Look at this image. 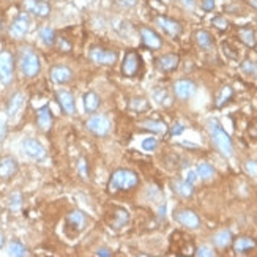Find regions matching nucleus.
Masks as SVG:
<instances>
[{"mask_svg":"<svg viewBox=\"0 0 257 257\" xmlns=\"http://www.w3.org/2000/svg\"><path fill=\"white\" fill-rule=\"evenodd\" d=\"M257 246V242L251 237H240L234 242V251L237 254H248Z\"/></svg>","mask_w":257,"mask_h":257,"instance_id":"nucleus-25","label":"nucleus"},{"mask_svg":"<svg viewBox=\"0 0 257 257\" xmlns=\"http://www.w3.org/2000/svg\"><path fill=\"white\" fill-rule=\"evenodd\" d=\"M221 49H222V54H224L229 60H237L238 58V51L230 45L227 41H222L221 43Z\"/></svg>","mask_w":257,"mask_h":257,"instance_id":"nucleus-36","label":"nucleus"},{"mask_svg":"<svg viewBox=\"0 0 257 257\" xmlns=\"http://www.w3.org/2000/svg\"><path fill=\"white\" fill-rule=\"evenodd\" d=\"M51 79L55 84H66L73 79V71L65 65H55L51 68Z\"/></svg>","mask_w":257,"mask_h":257,"instance_id":"nucleus-20","label":"nucleus"},{"mask_svg":"<svg viewBox=\"0 0 257 257\" xmlns=\"http://www.w3.org/2000/svg\"><path fill=\"white\" fill-rule=\"evenodd\" d=\"M182 2H183L186 6H190V8H193V6H194V0H182Z\"/></svg>","mask_w":257,"mask_h":257,"instance_id":"nucleus-51","label":"nucleus"},{"mask_svg":"<svg viewBox=\"0 0 257 257\" xmlns=\"http://www.w3.org/2000/svg\"><path fill=\"white\" fill-rule=\"evenodd\" d=\"M136 2H138V0H122V3H123V5H130V6L136 5Z\"/></svg>","mask_w":257,"mask_h":257,"instance_id":"nucleus-50","label":"nucleus"},{"mask_svg":"<svg viewBox=\"0 0 257 257\" xmlns=\"http://www.w3.org/2000/svg\"><path fill=\"white\" fill-rule=\"evenodd\" d=\"M5 136H6V126H5V123H2V122H0V144L3 142Z\"/></svg>","mask_w":257,"mask_h":257,"instance_id":"nucleus-48","label":"nucleus"},{"mask_svg":"<svg viewBox=\"0 0 257 257\" xmlns=\"http://www.w3.org/2000/svg\"><path fill=\"white\" fill-rule=\"evenodd\" d=\"M141 149H142L144 152H149V153L155 152V150L158 149V139L153 138V136H150V138H145V139L141 142Z\"/></svg>","mask_w":257,"mask_h":257,"instance_id":"nucleus-38","label":"nucleus"},{"mask_svg":"<svg viewBox=\"0 0 257 257\" xmlns=\"http://www.w3.org/2000/svg\"><path fill=\"white\" fill-rule=\"evenodd\" d=\"M194 254L198 257H213L215 256V251H213L210 246H201V248H198V251Z\"/></svg>","mask_w":257,"mask_h":257,"instance_id":"nucleus-43","label":"nucleus"},{"mask_svg":"<svg viewBox=\"0 0 257 257\" xmlns=\"http://www.w3.org/2000/svg\"><path fill=\"white\" fill-rule=\"evenodd\" d=\"M89 58L92 63L100 65V66H112L117 60H118V54L114 49H104L101 46H93L89 51Z\"/></svg>","mask_w":257,"mask_h":257,"instance_id":"nucleus-5","label":"nucleus"},{"mask_svg":"<svg viewBox=\"0 0 257 257\" xmlns=\"http://www.w3.org/2000/svg\"><path fill=\"white\" fill-rule=\"evenodd\" d=\"M22 150L29 158L35 161H41L46 158V149L43 147V144L37 139H32V138L25 139L22 142Z\"/></svg>","mask_w":257,"mask_h":257,"instance_id":"nucleus-13","label":"nucleus"},{"mask_svg":"<svg viewBox=\"0 0 257 257\" xmlns=\"http://www.w3.org/2000/svg\"><path fill=\"white\" fill-rule=\"evenodd\" d=\"M6 253H8V256H14V257H24L29 254L27 248H25L21 242H18V240H13V242L8 243Z\"/></svg>","mask_w":257,"mask_h":257,"instance_id":"nucleus-31","label":"nucleus"},{"mask_svg":"<svg viewBox=\"0 0 257 257\" xmlns=\"http://www.w3.org/2000/svg\"><path fill=\"white\" fill-rule=\"evenodd\" d=\"M245 170H246V174L248 175H251L254 178H257V161L254 159H248L245 162Z\"/></svg>","mask_w":257,"mask_h":257,"instance_id":"nucleus-41","label":"nucleus"},{"mask_svg":"<svg viewBox=\"0 0 257 257\" xmlns=\"http://www.w3.org/2000/svg\"><path fill=\"white\" fill-rule=\"evenodd\" d=\"M238 40L242 41L245 46L254 48L256 46V32H254V29L248 27V25H245V27H240L238 29Z\"/></svg>","mask_w":257,"mask_h":257,"instance_id":"nucleus-27","label":"nucleus"},{"mask_svg":"<svg viewBox=\"0 0 257 257\" xmlns=\"http://www.w3.org/2000/svg\"><path fill=\"white\" fill-rule=\"evenodd\" d=\"M232 97H234V89L230 87V85H222V89L219 90V93H218V97H216V100H215V106L218 107V109H221V107H224L227 103L232 100Z\"/></svg>","mask_w":257,"mask_h":257,"instance_id":"nucleus-29","label":"nucleus"},{"mask_svg":"<svg viewBox=\"0 0 257 257\" xmlns=\"http://www.w3.org/2000/svg\"><path fill=\"white\" fill-rule=\"evenodd\" d=\"M201 6H202L204 11L208 13V11H211V10H215V0H202Z\"/></svg>","mask_w":257,"mask_h":257,"instance_id":"nucleus-45","label":"nucleus"},{"mask_svg":"<svg viewBox=\"0 0 257 257\" xmlns=\"http://www.w3.org/2000/svg\"><path fill=\"white\" fill-rule=\"evenodd\" d=\"M240 70H242L246 76H250V78L257 79V63L253 62V60L246 58L245 62H242V65H240Z\"/></svg>","mask_w":257,"mask_h":257,"instance_id":"nucleus-35","label":"nucleus"},{"mask_svg":"<svg viewBox=\"0 0 257 257\" xmlns=\"http://www.w3.org/2000/svg\"><path fill=\"white\" fill-rule=\"evenodd\" d=\"M57 101H58V104H60V107H62V110L65 114H68V115L76 114V100H74L71 92L58 90L57 92Z\"/></svg>","mask_w":257,"mask_h":257,"instance_id":"nucleus-17","label":"nucleus"},{"mask_svg":"<svg viewBox=\"0 0 257 257\" xmlns=\"http://www.w3.org/2000/svg\"><path fill=\"white\" fill-rule=\"evenodd\" d=\"M175 221L178 224H182L186 229H191L196 230L201 227V218L198 216V213L190 210V208H183V210H178L175 211Z\"/></svg>","mask_w":257,"mask_h":257,"instance_id":"nucleus-10","label":"nucleus"},{"mask_svg":"<svg viewBox=\"0 0 257 257\" xmlns=\"http://www.w3.org/2000/svg\"><path fill=\"white\" fill-rule=\"evenodd\" d=\"M142 126L145 130H149L155 134H166L167 133V125L162 122V120H156V118H149L142 122Z\"/></svg>","mask_w":257,"mask_h":257,"instance_id":"nucleus-28","label":"nucleus"},{"mask_svg":"<svg viewBox=\"0 0 257 257\" xmlns=\"http://www.w3.org/2000/svg\"><path fill=\"white\" fill-rule=\"evenodd\" d=\"M85 126H87V130L98 136V138H104L110 133L112 130V122L106 117V115H101V114H93L87 122H85Z\"/></svg>","mask_w":257,"mask_h":257,"instance_id":"nucleus-6","label":"nucleus"},{"mask_svg":"<svg viewBox=\"0 0 257 257\" xmlns=\"http://www.w3.org/2000/svg\"><path fill=\"white\" fill-rule=\"evenodd\" d=\"M24 107V95L21 92H16L14 95L10 98L8 101V106H6V114L10 118H14L18 115Z\"/></svg>","mask_w":257,"mask_h":257,"instance_id":"nucleus-23","label":"nucleus"},{"mask_svg":"<svg viewBox=\"0 0 257 257\" xmlns=\"http://www.w3.org/2000/svg\"><path fill=\"white\" fill-rule=\"evenodd\" d=\"M5 245V237H3V234H0V248H2Z\"/></svg>","mask_w":257,"mask_h":257,"instance_id":"nucleus-53","label":"nucleus"},{"mask_svg":"<svg viewBox=\"0 0 257 257\" xmlns=\"http://www.w3.org/2000/svg\"><path fill=\"white\" fill-rule=\"evenodd\" d=\"M128 221H130V213H128L126 208L123 207H112L109 210V215H107V224L110 229L114 230H120L123 229Z\"/></svg>","mask_w":257,"mask_h":257,"instance_id":"nucleus-9","label":"nucleus"},{"mask_svg":"<svg viewBox=\"0 0 257 257\" xmlns=\"http://www.w3.org/2000/svg\"><path fill=\"white\" fill-rule=\"evenodd\" d=\"M149 107H150V104H149L147 98L136 97V98H133V100L130 101V109L133 110V112H136V114H142V112H145V110H147Z\"/></svg>","mask_w":257,"mask_h":257,"instance_id":"nucleus-33","label":"nucleus"},{"mask_svg":"<svg viewBox=\"0 0 257 257\" xmlns=\"http://www.w3.org/2000/svg\"><path fill=\"white\" fill-rule=\"evenodd\" d=\"M14 73V58L10 52H0V82L10 84Z\"/></svg>","mask_w":257,"mask_h":257,"instance_id":"nucleus-11","label":"nucleus"},{"mask_svg":"<svg viewBox=\"0 0 257 257\" xmlns=\"http://www.w3.org/2000/svg\"><path fill=\"white\" fill-rule=\"evenodd\" d=\"M52 122H54V117H52V112H51L49 106H43L41 109H38L37 125L41 131H49L51 126H52Z\"/></svg>","mask_w":257,"mask_h":257,"instance_id":"nucleus-21","label":"nucleus"},{"mask_svg":"<svg viewBox=\"0 0 257 257\" xmlns=\"http://www.w3.org/2000/svg\"><path fill=\"white\" fill-rule=\"evenodd\" d=\"M152 97H153V100L158 103V104H167L169 100H170L166 89H156V90H153Z\"/></svg>","mask_w":257,"mask_h":257,"instance_id":"nucleus-37","label":"nucleus"},{"mask_svg":"<svg viewBox=\"0 0 257 257\" xmlns=\"http://www.w3.org/2000/svg\"><path fill=\"white\" fill-rule=\"evenodd\" d=\"M142 68V57L138 51H128L123 55V60H122V68H120V73H122L125 78H134V76H138L139 71Z\"/></svg>","mask_w":257,"mask_h":257,"instance_id":"nucleus-4","label":"nucleus"},{"mask_svg":"<svg viewBox=\"0 0 257 257\" xmlns=\"http://www.w3.org/2000/svg\"><path fill=\"white\" fill-rule=\"evenodd\" d=\"M172 190L180 196V198H191L194 194V185L186 182V180H174Z\"/></svg>","mask_w":257,"mask_h":257,"instance_id":"nucleus-26","label":"nucleus"},{"mask_svg":"<svg viewBox=\"0 0 257 257\" xmlns=\"http://www.w3.org/2000/svg\"><path fill=\"white\" fill-rule=\"evenodd\" d=\"M19 68L25 78H35L41 70L40 57L32 48H24L19 55Z\"/></svg>","mask_w":257,"mask_h":257,"instance_id":"nucleus-3","label":"nucleus"},{"mask_svg":"<svg viewBox=\"0 0 257 257\" xmlns=\"http://www.w3.org/2000/svg\"><path fill=\"white\" fill-rule=\"evenodd\" d=\"M155 22L158 24V27L166 33V35L177 38L180 33H182V24L178 21L172 19V18H167V16H156Z\"/></svg>","mask_w":257,"mask_h":257,"instance_id":"nucleus-14","label":"nucleus"},{"mask_svg":"<svg viewBox=\"0 0 257 257\" xmlns=\"http://www.w3.org/2000/svg\"><path fill=\"white\" fill-rule=\"evenodd\" d=\"M185 131V125L183 123H175L172 125V130H170V134L172 136H180Z\"/></svg>","mask_w":257,"mask_h":257,"instance_id":"nucleus-46","label":"nucleus"},{"mask_svg":"<svg viewBox=\"0 0 257 257\" xmlns=\"http://www.w3.org/2000/svg\"><path fill=\"white\" fill-rule=\"evenodd\" d=\"M194 40L198 43V46L204 51H210L215 46V40H213V35L208 30H204V29L198 30L194 33Z\"/></svg>","mask_w":257,"mask_h":257,"instance_id":"nucleus-24","label":"nucleus"},{"mask_svg":"<svg viewBox=\"0 0 257 257\" xmlns=\"http://www.w3.org/2000/svg\"><path fill=\"white\" fill-rule=\"evenodd\" d=\"M0 30H2V21H0Z\"/></svg>","mask_w":257,"mask_h":257,"instance_id":"nucleus-54","label":"nucleus"},{"mask_svg":"<svg viewBox=\"0 0 257 257\" xmlns=\"http://www.w3.org/2000/svg\"><path fill=\"white\" fill-rule=\"evenodd\" d=\"M21 204H22V196L19 193H14L10 196V207L13 210H18L21 207Z\"/></svg>","mask_w":257,"mask_h":257,"instance_id":"nucleus-42","label":"nucleus"},{"mask_svg":"<svg viewBox=\"0 0 257 257\" xmlns=\"http://www.w3.org/2000/svg\"><path fill=\"white\" fill-rule=\"evenodd\" d=\"M186 182H190L191 185H194L196 182H198V180H199V175H198V170H188V174H186Z\"/></svg>","mask_w":257,"mask_h":257,"instance_id":"nucleus-44","label":"nucleus"},{"mask_svg":"<svg viewBox=\"0 0 257 257\" xmlns=\"http://www.w3.org/2000/svg\"><path fill=\"white\" fill-rule=\"evenodd\" d=\"M24 8L38 18H48L51 14V5L45 0H24Z\"/></svg>","mask_w":257,"mask_h":257,"instance_id":"nucleus-16","label":"nucleus"},{"mask_svg":"<svg viewBox=\"0 0 257 257\" xmlns=\"http://www.w3.org/2000/svg\"><path fill=\"white\" fill-rule=\"evenodd\" d=\"M211 24L215 25L218 30H227L229 29V21L224 18V16H215L211 19Z\"/></svg>","mask_w":257,"mask_h":257,"instance_id":"nucleus-39","label":"nucleus"},{"mask_svg":"<svg viewBox=\"0 0 257 257\" xmlns=\"http://www.w3.org/2000/svg\"><path fill=\"white\" fill-rule=\"evenodd\" d=\"M139 185V175L131 169H117L109 177L107 191L109 193H120V191H131Z\"/></svg>","mask_w":257,"mask_h":257,"instance_id":"nucleus-1","label":"nucleus"},{"mask_svg":"<svg viewBox=\"0 0 257 257\" xmlns=\"http://www.w3.org/2000/svg\"><path fill=\"white\" fill-rule=\"evenodd\" d=\"M78 170H79V175L82 178H85V180L89 178V175H90V172H89V162H87V159H85V158H81L79 159V162H78Z\"/></svg>","mask_w":257,"mask_h":257,"instance_id":"nucleus-40","label":"nucleus"},{"mask_svg":"<svg viewBox=\"0 0 257 257\" xmlns=\"http://www.w3.org/2000/svg\"><path fill=\"white\" fill-rule=\"evenodd\" d=\"M213 243H215L216 248H227L230 243H232V232H230L229 229H222L219 230V232L215 234V237H213Z\"/></svg>","mask_w":257,"mask_h":257,"instance_id":"nucleus-30","label":"nucleus"},{"mask_svg":"<svg viewBox=\"0 0 257 257\" xmlns=\"http://www.w3.org/2000/svg\"><path fill=\"white\" fill-rule=\"evenodd\" d=\"M248 3H250L254 10H257V0H248Z\"/></svg>","mask_w":257,"mask_h":257,"instance_id":"nucleus-52","label":"nucleus"},{"mask_svg":"<svg viewBox=\"0 0 257 257\" xmlns=\"http://www.w3.org/2000/svg\"><path fill=\"white\" fill-rule=\"evenodd\" d=\"M30 29V18L27 13H21L14 18V21L10 25V37L14 40H21L27 35V32Z\"/></svg>","mask_w":257,"mask_h":257,"instance_id":"nucleus-8","label":"nucleus"},{"mask_svg":"<svg viewBox=\"0 0 257 257\" xmlns=\"http://www.w3.org/2000/svg\"><path fill=\"white\" fill-rule=\"evenodd\" d=\"M208 131H210V138H211L213 145H215L221 155L226 158L232 156V153H234L232 139H230V136L224 131V128L219 125L216 118L208 120Z\"/></svg>","mask_w":257,"mask_h":257,"instance_id":"nucleus-2","label":"nucleus"},{"mask_svg":"<svg viewBox=\"0 0 257 257\" xmlns=\"http://www.w3.org/2000/svg\"><path fill=\"white\" fill-rule=\"evenodd\" d=\"M82 104H84V109H85V112H89V114H95L97 110L100 109L101 106V97L98 95L97 92H87L85 95L82 97Z\"/></svg>","mask_w":257,"mask_h":257,"instance_id":"nucleus-22","label":"nucleus"},{"mask_svg":"<svg viewBox=\"0 0 257 257\" xmlns=\"http://www.w3.org/2000/svg\"><path fill=\"white\" fill-rule=\"evenodd\" d=\"M40 40L45 43L46 46H52L55 45V41H57V33L54 32V29H51V27H43L40 29Z\"/></svg>","mask_w":257,"mask_h":257,"instance_id":"nucleus-32","label":"nucleus"},{"mask_svg":"<svg viewBox=\"0 0 257 257\" xmlns=\"http://www.w3.org/2000/svg\"><path fill=\"white\" fill-rule=\"evenodd\" d=\"M87 222H89V218L85 213L79 211V210H73L66 215L65 218V226H66V230L71 229V235H78L81 234L82 230L87 227Z\"/></svg>","mask_w":257,"mask_h":257,"instance_id":"nucleus-7","label":"nucleus"},{"mask_svg":"<svg viewBox=\"0 0 257 257\" xmlns=\"http://www.w3.org/2000/svg\"><path fill=\"white\" fill-rule=\"evenodd\" d=\"M139 35H141V41L144 48H147L150 51H156L162 46V40L159 37V33L150 27H141Z\"/></svg>","mask_w":257,"mask_h":257,"instance_id":"nucleus-12","label":"nucleus"},{"mask_svg":"<svg viewBox=\"0 0 257 257\" xmlns=\"http://www.w3.org/2000/svg\"><path fill=\"white\" fill-rule=\"evenodd\" d=\"M19 169L18 161H16L13 156H3L0 158V178L8 180L16 175Z\"/></svg>","mask_w":257,"mask_h":257,"instance_id":"nucleus-19","label":"nucleus"},{"mask_svg":"<svg viewBox=\"0 0 257 257\" xmlns=\"http://www.w3.org/2000/svg\"><path fill=\"white\" fill-rule=\"evenodd\" d=\"M196 170H198V175L202 180H210V178H213V175H215V167L208 164V162H201Z\"/></svg>","mask_w":257,"mask_h":257,"instance_id":"nucleus-34","label":"nucleus"},{"mask_svg":"<svg viewBox=\"0 0 257 257\" xmlns=\"http://www.w3.org/2000/svg\"><path fill=\"white\" fill-rule=\"evenodd\" d=\"M97 256H100V257H110V256H112V253H110L109 248H98Z\"/></svg>","mask_w":257,"mask_h":257,"instance_id":"nucleus-47","label":"nucleus"},{"mask_svg":"<svg viewBox=\"0 0 257 257\" xmlns=\"http://www.w3.org/2000/svg\"><path fill=\"white\" fill-rule=\"evenodd\" d=\"M196 84L190 79H178L174 84V93L178 100H190L196 93Z\"/></svg>","mask_w":257,"mask_h":257,"instance_id":"nucleus-15","label":"nucleus"},{"mask_svg":"<svg viewBox=\"0 0 257 257\" xmlns=\"http://www.w3.org/2000/svg\"><path fill=\"white\" fill-rule=\"evenodd\" d=\"M58 43H60V48H62V51H71V45H68L63 38H60Z\"/></svg>","mask_w":257,"mask_h":257,"instance_id":"nucleus-49","label":"nucleus"},{"mask_svg":"<svg viewBox=\"0 0 257 257\" xmlns=\"http://www.w3.org/2000/svg\"><path fill=\"white\" fill-rule=\"evenodd\" d=\"M180 65V57L177 54H164L156 58V66L162 73H170L175 71Z\"/></svg>","mask_w":257,"mask_h":257,"instance_id":"nucleus-18","label":"nucleus"}]
</instances>
